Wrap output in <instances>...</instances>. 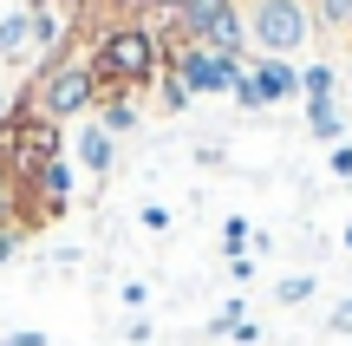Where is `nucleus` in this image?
<instances>
[{
    "label": "nucleus",
    "mask_w": 352,
    "mask_h": 346,
    "mask_svg": "<svg viewBox=\"0 0 352 346\" xmlns=\"http://www.w3.org/2000/svg\"><path fill=\"white\" fill-rule=\"evenodd\" d=\"M164 59H170V46H164V33H157L144 13L104 20L98 33H91V46H85V65H91L104 98H144V91L164 78Z\"/></svg>",
    "instance_id": "1"
},
{
    "label": "nucleus",
    "mask_w": 352,
    "mask_h": 346,
    "mask_svg": "<svg viewBox=\"0 0 352 346\" xmlns=\"http://www.w3.org/2000/svg\"><path fill=\"white\" fill-rule=\"evenodd\" d=\"M26 98H33V111L52 118V125H85V118H98L104 91H98V78H91V65L72 52V59H46V65H33V78H26Z\"/></svg>",
    "instance_id": "2"
},
{
    "label": "nucleus",
    "mask_w": 352,
    "mask_h": 346,
    "mask_svg": "<svg viewBox=\"0 0 352 346\" xmlns=\"http://www.w3.org/2000/svg\"><path fill=\"white\" fill-rule=\"evenodd\" d=\"M170 33L164 39H189V46L228 52V59H248V20H241V0H164Z\"/></svg>",
    "instance_id": "3"
},
{
    "label": "nucleus",
    "mask_w": 352,
    "mask_h": 346,
    "mask_svg": "<svg viewBox=\"0 0 352 346\" xmlns=\"http://www.w3.org/2000/svg\"><path fill=\"white\" fill-rule=\"evenodd\" d=\"M248 39L261 46V59H294L314 39V7L307 0H248Z\"/></svg>",
    "instance_id": "4"
},
{
    "label": "nucleus",
    "mask_w": 352,
    "mask_h": 346,
    "mask_svg": "<svg viewBox=\"0 0 352 346\" xmlns=\"http://www.w3.org/2000/svg\"><path fill=\"white\" fill-rule=\"evenodd\" d=\"M164 46H170L164 72H170L183 91H189V98H209V91H235V78L248 72V59H228V52L189 46V39H164Z\"/></svg>",
    "instance_id": "5"
},
{
    "label": "nucleus",
    "mask_w": 352,
    "mask_h": 346,
    "mask_svg": "<svg viewBox=\"0 0 352 346\" xmlns=\"http://www.w3.org/2000/svg\"><path fill=\"white\" fill-rule=\"evenodd\" d=\"M72 183H78V164H72V157H52L46 170H33V177H26L33 209H39V229H46V222H59L65 209H72Z\"/></svg>",
    "instance_id": "6"
},
{
    "label": "nucleus",
    "mask_w": 352,
    "mask_h": 346,
    "mask_svg": "<svg viewBox=\"0 0 352 346\" xmlns=\"http://www.w3.org/2000/svg\"><path fill=\"white\" fill-rule=\"evenodd\" d=\"M65 157H72V164H85V177H111V164H118V138L98 125V118H85Z\"/></svg>",
    "instance_id": "7"
},
{
    "label": "nucleus",
    "mask_w": 352,
    "mask_h": 346,
    "mask_svg": "<svg viewBox=\"0 0 352 346\" xmlns=\"http://www.w3.org/2000/svg\"><path fill=\"white\" fill-rule=\"evenodd\" d=\"M248 72H254V85H261V98H267V105L300 98V65H294V59H261V52H254Z\"/></svg>",
    "instance_id": "8"
},
{
    "label": "nucleus",
    "mask_w": 352,
    "mask_h": 346,
    "mask_svg": "<svg viewBox=\"0 0 352 346\" xmlns=\"http://www.w3.org/2000/svg\"><path fill=\"white\" fill-rule=\"evenodd\" d=\"M26 52H33V13L20 7V13H7V20H0V59L20 65Z\"/></svg>",
    "instance_id": "9"
},
{
    "label": "nucleus",
    "mask_w": 352,
    "mask_h": 346,
    "mask_svg": "<svg viewBox=\"0 0 352 346\" xmlns=\"http://www.w3.org/2000/svg\"><path fill=\"white\" fill-rule=\"evenodd\" d=\"M307 131H314L320 144H340V138H346V111H340V98H307Z\"/></svg>",
    "instance_id": "10"
},
{
    "label": "nucleus",
    "mask_w": 352,
    "mask_h": 346,
    "mask_svg": "<svg viewBox=\"0 0 352 346\" xmlns=\"http://www.w3.org/2000/svg\"><path fill=\"white\" fill-rule=\"evenodd\" d=\"M98 125L111 131V138H131V131L144 125V98H104L98 105Z\"/></svg>",
    "instance_id": "11"
},
{
    "label": "nucleus",
    "mask_w": 352,
    "mask_h": 346,
    "mask_svg": "<svg viewBox=\"0 0 352 346\" xmlns=\"http://www.w3.org/2000/svg\"><path fill=\"white\" fill-rule=\"evenodd\" d=\"M300 98H340V72L327 59L320 65H300Z\"/></svg>",
    "instance_id": "12"
},
{
    "label": "nucleus",
    "mask_w": 352,
    "mask_h": 346,
    "mask_svg": "<svg viewBox=\"0 0 352 346\" xmlns=\"http://www.w3.org/2000/svg\"><path fill=\"white\" fill-rule=\"evenodd\" d=\"M352 33V0H314V33Z\"/></svg>",
    "instance_id": "13"
},
{
    "label": "nucleus",
    "mask_w": 352,
    "mask_h": 346,
    "mask_svg": "<svg viewBox=\"0 0 352 346\" xmlns=\"http://www.w3.org/2000/svg\"><path fill=\"white\" fill-rule=\"evenodd\" d=\"M248 248H254V229H248V216H228V222H222V255L235 261V255H248Z\"/></svg>",
    "instance_id": "14"
},
{
    "label": "nucleus",
    "mask_w": 352,
    "mask_h": 346,
    "mask_svg": "<svg viewBox=\"0 0 352 346\" xmlns=\"http://www.w3.org/2000/svg\"><path fill=\"white\" fill-rule=\"evenodd\" d=\"M241 321H248V307H241V294H235V301H222V314L209 321V334H215V340H228V334H235Z\"/></svg>",
    "instance_id": "15"
},
{
    "label": "nucleus",
    "mask_w": 352,
    "mask_h": 346,
    "mask_svg": "<svg viewBox=\"0 0 352 346\" xmlns=\"http://www.w3.org/2000/svg\"><path fill=\"white\" fill-rule=\"evenodd\" d=\"M307 294H314V274H287V281L274 288V301H280V307H300Z\"/></svg>",
    "instance_id": "16"
},
{
    "label": "nucleus",
    "mask_w": 352,
    "mask_h": 346,
    "mask_svg": "<svg viewBox=\"0 0 352 346\" xmlns=\"http://www.w3.org/2000/svg\"><path fill=\"white\" fill-rule=\"evenodd\" d=\"M228 98H235L241 111H267V98H261V85H254V72H241V78H235V91H228Z\"/></svg>",
    "instance_id": "17"
},
{
    "label": "nucleus",
    "mask_w": 352,
    "mask_h": 346,
    "mask_svg": "<svg viewBox=\"0 0 352 346\" xmlns=\"http://www.w3.org/2000/svg\"><path fill=\"white\" fill-rule=\"evenodd\" d=\"M157 105H164V111H189V91L164 72V78H157Z\"/></svg>",
    "instance_id": "18"
},
{
    "label": "nucleus",
    "mask_w": 352,
    "mask_h": 346,
    "mask_svg": "<svg viewBox=\"0 0 352 346\" xmlns=\"http://www.w3.org/2000/svg\"><path fill=\"white\" fill-rule=\"evenodd\" d=\"M327 170L340 183H352V144H333V151H327Z\"/></svg>",
    "instance_id": "19"
},
{
    "label": "nucleus",
    "mask_w": 352,
    "mask_h": 346,
    "mask_svg": "<svg viewBox=\"0 0 352 346\" xmlns=\"http://www.w3.org/2000/svg\"><path fill=\"white\" fill-rule=\"evenodd\" d=\"M138 216H144V229H151V235H164V229H170V209H164V203H144Z\"/></svg>",
    "instance_id": "20"
},
{
    "label": "nucleus",
    "mask_w": 352,
    "mask_h": 346,
    "mask_svg": "<svg viewBox=\"0 0 352 346\" xmlns=\"http://www.w3.org/2000/svg\"><path fill=\"white\" fill-rule=\"evenodd\" d=\"M20 242H26V235H20V229H0V268H7V261H13V255H20Z\"/></svg>",
    "instance_id": "21"
},
{
    "label": "nucleus",
    "mask_w": 352,
    "mask_h": 346,
    "mask_svg": "<svg viewBox=\"0 0 352 346\" xmlns=\"http://www.w3.org/2000/svg\"><path fill=\"white\" fill-rule=\"evenodd\" d=\"M327 327H333V334H352V301H340V307L327 314Z\"/></svg>",
    "instance_id": "22"
},
{
    "label": "nucleus",
    "mask_w": 352,
    "mask_h": 346,
    "mask_svg": "<svg viewBox=\"0 0 352 346\" xmlns=\"http://www.w3.org/2000/svg\"><path fill=\"white\" fill-rule=\"evenodd\" d=\"M0 346H46V334H33V327H26V334H7Z\"/></svg>",
    "instance_id": "23"
},
{
    "label": "nucleus",
    "mask_w": 352,
    "mask_h": 346,
    "mask_svg": "<svg viewBox=\"0 0 352 346\" xmlns=\"http://www.w3.org/2000/svg\"><path fill=\"white\" fill-rule=\"evenodd\" d=\"M7 111H13V98H7V91H0V118H7Z\"/></svg>",
    "instance_id": "24"
},
{
    "label": "nucleus",
    "mask_w": 352,
    "mask_h": 346,
    "mask_svg": "<svg viewBox=\"0 0 352 346\" xmlns=\"http://www.w3.org/2000/svg\"><path fill=\"white\" fill-rule=\"evenodd\" d=\"M346 255H352V222H346Z\"/></svg>",
    "instance_id": "25"
},
{
    "label": "nucleus",
    "mask_w": 352,
    "mask_h": 346,
    "mask_svg": "<svg viewBox=\"0 0 352 346\" xmlns=\"http://www.w3.org/2000/svg\"><path fill=\"white\" fill-rule=\"evenodd\" d=\"M307 7H314V0H307Z\"/></svg>",
    "instance_id": "26"
}]
</instances>
